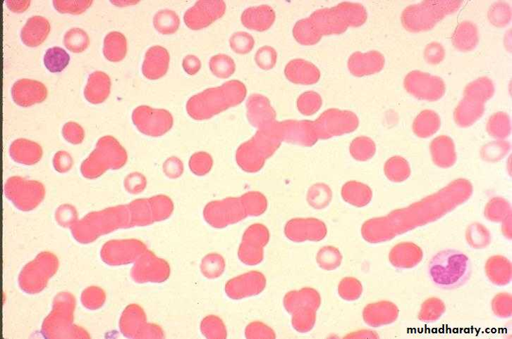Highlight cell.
Listing matches in <instances>:
<instances>
[{
    "instance_id": "18",
    "label": "cell",
    "mask_w": 512,
    "mask_h": 339,
    "mask_svg": "<svg viewBox=\"0 0 512 339\" xmlns=\"http://www.w3.org/2000/svg\"><path fill=\"white\" fill-rule=\"evenodd\" d=\"M154 24L156 29L163 35H172L179 29L180 20L175 12L163 10L156 13Z\"/></svg>"
},
{
    "instance_id": "19",
    "label": "cell",
    "mask_w": 512,
    "mask_h": 339,
    "mask_svg": "<svg viewBox=\"0 0 512 339\" xmlns=\"http://www.w3.org/2000/svg\"><path fill=\"white\" fill-rule=\"evenodd\" d=\"M64 45L72 52L81 53L89 47L90 38L83 29H71L66 33L64 37Z\"/></svg>"
},
{
    "instance_id": "11",
    "label": "cell",
    "mask_w": 512,
    "mask_h": 339,
    "mask_svg": "<svg viewBox=\"0 0 512 339\" xmlns=\"http://www.w3.org/2000/svg\"><path fill=\"white\" fill-rule=\"evenodd\" d=\"M50 32V24L45 17L34 16L29 19L22 30L21 38L24 45L36 47L43 44Z\"/></svg>"
},
{
    "instance_id": "7",
    "label": "cell",
    "mask_w": 512,
    "mask_h": 339,
    "mask_svg": "<svg viewBox=\"0 0 512 339\" xmlns=\"http://www.w3.org/2000/svg\"><path fill=\"white\" fill-rule=\"evenodd\" d=\"M117 140L105 136L98 140L96 149L84 162L82 170H107L109 165L124 155Z\"/></svg>"
},
{
    "instance_id": "29",
    "label": "cell",
    "mask_w": 512,
    "mask_h": 339,
    "mask_svg": "<svg viewBox=\"0 0 512 339\" xmlns=\"http://www.w3.org/2000/svg\"><path fill=\"white\" fill-rule=\"evenodd\" d=\"M62 133L68 142L74 144L82 143L85 136L83 128L75 122L67 123L63 128Z\"/></svg>"
},
{
    "instance_id": "6",
    "label": "cell",
    "mask_w": 512,
    "mask_h": 339,
    "mask_svg": "<svg viewBox=\"0 0 512 339\" xmlns=\"http://www.w3.org/2000/svg\"><path fill=\"white\" fill-rule=\"evenodd\" d=\"M226 11L223 1H200L186 12L184 22L189 29L200 30L221 18Z\"/></svg>"
},
{
    "instance_id": "27",
    "label": "cell",
    "mask_w": 512,
    "mask_h": 339,
    "mask_svg": "<svg viewBox=\"0 0 512 339\" xmlns=\"http://www.w3.org/2000/svg\"><path fill=\"white\" fill-rule=\"evenodd\" d=\"M254 43V38L245 32L235 33L230 40L233 50L241 54L249 53L253 49Z\"/></svg>"
},
{
    "instance_id": "25",
    "label": "cell",
    "mask_w": 512,
    "mask_h": 339,
    "mask_svg": "<svg viewBox=\"0 0 512 339\" xmlns=\"http://www.w3.org/2000/svg\"><path fill=\"white\" fill-rule=\"evenodd\" d=\"M438 125L437 115L431 112H425L416 120L414 129L418 135L428 136L437 129Z\"/></svg>"
},
{
    "instance_id": "21",
    "label": "cell",
    "mask_w": 512,
    "mask_h": 339,
    "mask_svg": "<svg viewBox=\"0 0 512 339\" xmlns=\"http://www.w3.org/2000/svg\"><path fill=\"white\" fill-rule=\"evenodd\" d=\"M70 56L61 47H54L47 50L44 56V63L52 73L61 72L68 64Z\"/></svg>"
},
{
    "instance_id": "5",
    "label": "cell",
    "mask_w": 512,
    "mask_h": 339,
    "mask_svg": "<svg viewBox=\"0 0 512 339\" xmlns=\"http://www.w3.org/2000/svg\"><path fill=\"white\" fill-rule=\"evenodd\" d=\"M404 84L409 93L424 100H437L446 91V84L441 77L420 70L408 73Z\"/></svg>"
},
{
    "instance_id": "24",
    "label": "cell",
    "mask_w": 512,
    "mask_h": 339,
    "mask_svg": "<svg viewBox=\"0 0 512 339\" xmlns=\"http://www.w3.org/2000/svg\"><path fill=\"white\" fill-rule=\"evenodd\" d=\"M339 296L345 301L357 300L362 293L359 281L353 278H345L339 284L337 289Z\"/></svg>"
},
{
    "instance_id": "10",
    "label": "cell",
    "mask_w": 512,
    "mask_h": 339,
    "mask_svg": "<svg viewBox=\"0 0 512 339\" xmlns=\"http://www.w3.org/2000/svg\"><path fill=\"white\" fill-rule=\"evenodd\" d=\"M384 56L377 51L363 54L356 52L349 61L351 72L356 76L373 75L380 72L385 66Z\"/></svg>"
},
{
    "instance_id": "14",
    "label": "cell",
    "mask_w": 512,
    "mask_h": 339,
    "mask_svg": "<svg viewBox=\"0 0 512 339\" xmlns=\"http://www.w3.org/2000/svg\"><path fill=\"white\" fill-rule=\"evenodd\" d=\"M274 20L273 10L266 6L247 9L242 17V22L247 28L258 31L269 29Z\"/></svg>"
},
{
    "instance_id": "17",
    "label": "cell",
    "mask_w": 512,
    "mask_h": 339,
    "mask_svg": "<svg viewBox=\"0 0 512 339\" xmlns=\"http://www.w3.org/2000/svg\"><path fill=\"white\" fill-rule=\"evenodd\" d=\"M127 52V42L125 36L117 31L108 33L104 40L103 54L112 62L123 60Z\"/></svg>"
},
{
    "instance_id": "33",
    "label": "cell",
    "mask_w": 512,
    "mask_h": 339,
    "mask_svg": "<svg viewBox=\"0 0 512 339\" xmlns=\"http://www.w3.org/2000/svg\"><path fill=\"white\" fill-rule=\"evenodd\" d=\"M6 3L10 10L16 13H24L31 5L30 1H7Z\"/></svg>"
},
{
    "instance_id": "22",
    "label": "cell",
    "mask_w": 512,
    "mask_h": 339,
    "mask_svg": "<svg viewBox=\"0 0 512 339\" xmlns=\"http://www.w3.org/2000/svg\"><path fill=\"white\" fill-rule=\"evenodd\" d=\"M316 262L323 270L332 271L341 266L342 257L337 248L325 247L319 252Z\"/></svg>"
},
{
    "instance_id": "31",
    "label": "cell",
    "mask_w": 512,
    "mask_h": 339,
    "mask_svg": "<svg viewBox=\"0 0 512 339\" xmlns=\"http://www.w3.org/2000/svg\"><path fill=\"white\" fill-rule=\"evenodd\" d=\"M184 70L191 75H196L201 68L199 59L194 55H188L183 60Z\"/></svg>"
},
{
    "instance_id": "30",
    "label": "cell",
    "mask_w": 512,
    "mask_h": 339,
    "mask_svg": "<svg viewBox=\"0 0 512 339\" xmlns=\"http://www.w3.org/2000/svg\"><path fill=\"white\" fill-rule=\"evenodd\" d=\"M277 54L275 50L268 46L258 50L256 54V61L262 69H271L275 64Z\"/></svg>"
},
{
    "instance_id": "3",
    "label": "cell",
    "mask_w": 512,
    "mask_h": 339,
    "mask_svg": "<svg viewBox=\"0 0 512 339\" xmlns=\"http://www.w3.org/2000/svg\"><path fill=\"white\" fill-rule=\"evenodd\" d=\"M321 303V295L313 288L306 287L288 292L284 298V306L291 315L292 326L300 333L312 330Z\"/></svg>"
},
{
    "instance_id": "13",
    "label": "cell",
    "mask_w": 512,
    "mask_h": 339,
    "mask_svg": "<svg viewBox=\"0 0 512 339\" xmlns=\"http://www.w3.org/2000/svg\"><path fill=\"white\" fill-rule=\"evenodd\" d=\"M10 155L18 163L33 165L43 156V149L36 142L27 139L15 140L10 146Z\"/></svg>"
},
{
    "instance_id": "1",
    "label": "cell",
    "mask_w": 512,
    "mask_h": 339,
    "mask_svg": "<svg viewBox=\"0 0 512 339\" xmlns=\"http://www.w3.org/2000/svg\"><path fill=\"white\" fill-rule=\"evenodd\" d=\"M432 282L443 289H455L465 285L471 276V264L465 253L457 250L439 252L428 265Z\"/></svg>"
},
{
    "instance_id": "9",
    "label": "cell",
    "mask_w": 512,
    "mask_h": 339,
    "mask_svg": "<svg viewBox=\"0 0 512 339\" xmlns=\"http://www.w3.org/2000/svg\"><path fill=\"white\" fill-rule=\"evenodd\" d=\"M168 51L161 46H154L146 52L142 66L143 75L149 80H158L168 72L170 64Z\"/></svg>"
},
{
    "instance_id": "20",
    "label": "cell",
    "mask_w": 512,
    "mask_h": 339,
    "mask_svg": "<svg viewBox=\"0 0 512 339\" xmlns=\"http://www.w3.org/2000/svg\"><path fill=\"white\" fill-rule=\"evenodd\" d=\"M209 66L214 75L222 79L230 77L236 69L234 60L224 54L213 56L210 60Z\"/></svg>"
},
{
    "instance_id": "8",
    "label": "cell",
    "mask_w": 512,
    "mask_h": 339,
    "mask_svg": "<svg viewBox=\"0 0 512 339\" xmlns=\"http://www.w3.org/2000/svg\"><path fill=\"white\" fill-rule=\"evenodd\" d=\"M12 96L17 105L29 107L45 101L47 97V89L40 81L21 79L14 84Z\"/></svg>"
},
{
    "instance_id": "15",
    "label": "cell",
    "mask_w": 512,
    "mask_h": 339,
    "mask_svg": "<svg viewBox=\"0 0 512 339\" xmlns=\"http://www.w3.org/2000/svg\"><path fill=\"white\" fill-rule=\"evenodd\" d=\"M478 30L476 25L469 21L460 23L453 36V44L458 50L468 52L474 50L478 44Z\"/></svg>"
},
{
    "instance_id": "12",
    "label": "cell",
    "mask_w": 512,
    "mask_h": 339,
    "mask_svg": "<svg viewBox=\"0 0 512 339\" xmlns=\"http://www.w3.org/2000/svg\"><path fill=\"white\" fill-rule=\"evenodd\" d=\"M111 80L103 71H95L90 75L85 96L92 104L98 105L105 102L110 93Z\"/></svg>"
},
{
    "instance_id": "2",
    "label": "cell",
    "mask_w": 512,
    "mask_h": 339,
    "mask_svg": "<svg viewBox=\"0 0 512 339\" xmlns=\"http://www.w3.org/2000/svg\"><path fill=\"white\" fill-rule=\"evenodd\" d=\"M462 5L458 0H427L407 7L402 13L401 22L409 32L427 31L447 16L457 13Z\"/></svg>"
},
{
    "instance_id": "28",
    "label": "cell",
    "mask_w": 512,
    "mask_h": 339,
    "mask_svg": "<svg viewBox=\"0 0 512 339\" xmlns=\"http://www.w3.org/2000/svg\"><path fill=\"white\" fill-rule=\"evenodd\" d=\"M446 57V50L443 45L437 42L428 44L424 50V58L431 65L441 63Z\"/></svg>"
},
{
    "instance_id": "23",
    "label": "cell",
    "mask_w": 512,
    "mask_h": 339,
    "mask_svg": "<svg viewBox=\"0 0 512 339\" xmlns=\"http://www.w3.org/2000/svg\"><path fill=\"white\" fill-rule=\"evenodd\" d=\"M488 17L493 26L504 28L511 20V8L506 3L497 2L489 9Z\"/></svg>"
},
{
    "instance_id": "4",
    "label": "cell",
    "mask_w": 512,
    "mask_h": 339,
    "mask_svg": "<svg viewBox=\"0 0 512 339\" xmlns=\"http://www.w3.org/2000/svg\"><path fill=\"white\" fill-rule=\"evenodd\" d=\"M494 93L493 82L488 77H481L468 84L465 100L458 110L456 118L460 125H469L482 113L483 103Z\"/></svg>"
},
{
    "instance_id": "26",
    "label": "cell",
    "mask_w": 512,
    "mask_h": 339,
    "mask_svg": "<svg viewBox=\"0 0 512 339\" xmlns=\"http://www.w3.org/2000/svg\"><path fill=\"white\" fill-rule=\"evenodd\" d=\"M93 1H53V6L56 10L61 14L81 15L88 10Z\"/></svg>"
},
{
    "instance_id": "16",
    "label": "cell",
    "mask_w": 512,
    "mask_h": 339,
    "mask_svg": "<svg viewBox=\"0 0 512 339\" xmlns=\"http://www.w3.org/2000/svg\"><path fill=\"white\" fill-rule=\"evenodd\" d=\"M394 306L389 302H379L370 304L364 309L363 318L365 322L373 326H380L393 321L395 313Z\"/></svg>"
},
{
    "instance_id": "32",
    "label": "cell",
    "mask_w": 512,
    "mask_h": 339,
    "mask_svg": "<svg viewBox=\"0 0 512 339\" xmlns=\"http://www.w3.org/2000/svg\"><path fill=\"white\" fill-rule=\"evenodd\" d=\"M54 163L57 170H68L72 166L73 160L67 152L59 151L54 156Z\"/></svg>"
}]
</instances>
